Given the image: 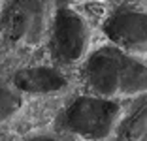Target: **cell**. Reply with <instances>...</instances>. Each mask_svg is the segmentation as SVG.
Returning a JSON list of instances; mask_svg holds the SVG:
<instances>
[{"label":"cell","instance_id":"cell-1","mask_svg":"<svg viewBox=\"0 0 147 141\" xmlns=\"http://www.w3.org/2000/svg\"><path fill=\"white\" fill-rule=\"evenodd\" d=\"M83 81L92 96L117 102L119 98L143 96L147 72L143 60L113 45L102 47L85 58Z\"/></svg>","mask_w":147,"mask_h":141},{"label":"cell","instance_id":"cell-2","mask_svg":"<svg viewBox=\"0 0 147 141\" xmlns=\"http://www.w3.org/2000/svg\"><path fill=\"white\" fill-rule=\"evenodd\" d=\"M121 117L123 107L119 102L87 94L66 105L62 113V126L83 139L102 141L117 130Z\"/></svg>","mask_w":147,"mask_h":141},{"label":"cell","instance_id":"cell-3","mask_svg":"<svg viewBox=\"0 0 147 141\" xmlns=\"http://www.w3.org/2000/svg\"><path fill=\"white\" fill-rule=\"evenodd\" d=\"M91 45V26L79 11L62 6L51 17L49 51L57 64L72 66L81 62Z\"/></svg>","mask_w":147,"mask_h":141},{"label":"cell","instance_id":"cell-4","mask_svg":"<svg viewBox=\"0 0 147 141\" xmlns=\"http://www.w3.org/2000/svg\"><path fill=\"white\" fill-rule=\"evenodd\" d=\"M4 36L15 45H40L49 32L51 11L47 0H11L0 15Z\"/></svg>","mask_w":147,"mask_h":141},{"label":"cell","instance_id":"cell-5","mask_svg":"<svg viewBox=\"0 0 147 141\" xmlns=\"http://www.w3.org/2000/svg\"><path fill=\"white\" fill-rule=\"evenodd\" d=\"M102 30L113 47L128 53L143 55L147 47V17L143 9L123 8L113 11L102 23Z\"/></svg>","mask_w":147,"mask_h":141},{"label":"cell","instance_id":"cell-6","mask_svg":"<svg viewBox=\"0 0 147 141\" xmlns=\"http://www.w3.org/2000/svg\"><path fill=\"white\" fill-rule=\"evenodd\" d=\"M70 85L68 77L55 66H28L21 68L11 75V89L19 94H32V96H43V94L61 92Z\"/></svg>","mask_w":147,"mask_h":141},{"label":"cell","instance_id":"cell-7","mask_svg":"<svg viewBox=\"0 0 147 141\" xmlns=\"http://www.w3.org/2000/svg\"><path fill=\"white\" fill-rule=\"evenodd\" d=\"M119 128V141H142L145 136V107L125 120Z\"/></svg>","mask_w":147,"mask_h":141},{"label":"cell","instance_id":"cell-8","mask_svg":"<svg viewBox=\"0 0 147 141\" xmlns=\"http://www.w3.org/2000/svg\"><path fill=\"white\" fill-rule=\"evenodd\" d=\"M21 105H23L21 94L15 92L9 85L0 83V124L17 115Z\"/></svg>","mask_w":147,"mask_h":141},{"label":"cell","instance_id":"cell-9","mask_svg":"<svg viewBox=\"0 0 147 141\" xmlns=\"http://www.w3.org/2000/svg\"><path fill=\"white\" fill-rule=\"evenodd\" d=\"M25 141H68V139L61 136H55V134H40V136H32Z\"/></svg>","mask_w":147,"mask_h":141},{"label":"cell","instance_id":"cell-10","mask_svg":"<svg viewBox=\"0 0 147 141\" xmlns=\"http://www.w3.org/2000/svg\"><path fill=\"white\" fill-rule=\"evenodd\" d=\"M62 2H66V4H68V2H79V0H62Z\"/></svg>","mask_w":147,"mask_h":141},{"label":"cell","instance_id":"cell-11","mask_svg":"<svg viewBox=\"0 0 147 141\" xmlns=\"http://www.w3.org/2000/svg\"><path fill=\"white\" fill-rule=\"evenodd\" d=\"M0 15H2V4H0Z\"/></svg>","mask_w":147,"mask_h":141}]
</instances>
